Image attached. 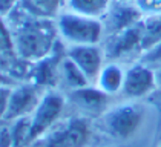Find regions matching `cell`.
Returning a JSON list of instances; mask_svg holds the SVG:
<instances>
[{
	"mask_svg": "<svg viewBox=\"0 0 161 147\" xmlns=\"http://www.w3.org/2000/svg\"><path fill=\"white\" fill-rule=\"evenodd\" d=\"M13 35L14 52L26 63L48 58L62 45L55 20L32 15L20 6L6 19Z\"/></svg>",
	"mask_w": 161,
	"mask_h": 147,
	"instance_id": "6da1fadb",
	"label": "cell"
},
{
	"mask_svg": "<svg viewBox=\"0 0 161 147\" xmlns=\"http://www.w3.org/2000/svg\"><path fill=\"white\" fill-rule=\"evenodd\" d=\"M94 136L91 118L80 113L66 115L29 147H87Z\"/></svg>",
	"mask_w": 161,
	"mask_h": 147,
	"instance_id": "7a4b0ae2",
	"label": "cell"
},
{
	"mask_svg": "<svg viewBox=\"0 0 161 147\" xmlns=\"http://www.w3.org/2000/svg\"><path fill=\"white\" fill-rule=\"evenodd\" d=\"M55 26L58 38L66 48L101 45L104 40V24L100 19H92L68 9H63L57 15Z\"/></svg>",
	"mask_w": 161,
	"mask_h": 147,
	"instance_id": "3957f363",
	"label": "cell"
},
{
	"mask_svg": "<svg viewBox=\"0 0 161 147\" xmlns=\"http://www.w3.org/2000/svg\"><path fill=\"white\" fill-rule=\"evenodd\" d=\"M147 112L140 101L126 100L112 104L109 110L100 118L101 127L114 139L127 141L134 138L143 127Z\"/></svg>",
	"mask_w": 161,
	"mask_h": 147,
	"instance_id": "277c9868",
	"label": "cell"
},
{
	"mask_svg": "<svg viewBox=\"0 0 161 147\" xmlns=\"http://www.w3.org/2000/svg\"><path fill=\"white\" fill-rule=\"evenodd\" d=\"M69 107L68 95L60 89H46L38 106L36 107L31 118L32 127V141L45 135L52 126L66 117V110Z\"/></svg>",
	"mask_w": 161,
	"mask_h": 147,
	"instance_id": "5b68a950",
	"label": "cell"
},
{
	"mask_svg": "<svg viewBox=\"0 0 161 147\" xmlns=\"http://www.w3.org/2000/svg\"><path fill=\"white\" fill-rule=\"evenodd\" d=\"M158 89L160 87L157 72L149 64L143 63L141 60H136L126 68L124 84L121 90V95L126 100L140 101L143 98L153 95L155 92H158Z\"/></svg>",
	"mask_w": 161,
	"mask_h": 147,
	"instance_id": "8992f818",
	"label": "cell"
},
{
	"mask_svg": "<svg viewBox=\"0 0 161 147\" xmlns=\"http://www.w3.org/2000/svg\"><path fill=\"white\" fill-rule=\"evenodd\" d=\"M101 46L106 52L108 61H118L123 64V60L130 58L134 55H138V60H140L143 55L140 22L126 28L123 31L106 35Z\"/></svg>",
	"mask_w": 161,
	"mask_h": 147,
	"instance_id": "52a82bcc",
	"label": "cell"
},
{
	"mask_svg": "<svg viewBox=\"0 0 161 147\" xmlns=\"http://www.w3.org/2000/svg\"><path fill=\"white\" fill-rule=\"evenodd\" d=\"M68 101L74 106L77 113L87 118H101L112 106V97L104 94L95 84H87L85 87L75 89L66 94Z\"/></svg>",
	"mask_w": 161,
	"mask_h": 147,
	"instance_id": "ba28073f",
	"label": "cell"
},
{
	"mask_svg": "<svg viewBox=\"0 0 161 147\" xmlns=\"http://www.w3.org/2000/svg\"><path fill=\"white\" fill-rule=\"evenodd\" d=\"M45 87L36 84L32 81H22L11 89L9 106L6 112L5 121L11 122L19 118H26L34 113L40 100L45 94Z\"/></svg>",
	"mask_w": 161,
	"mask_h": 147,
	"instance_id": "9c48e42d",
	"label": "cell"
},
{
	"mask_svg": "<svg viewBox=\"0 0 161 147\" xmlns=\"http://www.w3.org/2000/svg\"><path fill=\"white\" fill-rule=\"evenodd\" d=\"M66 55L78 66L91 84L97 83L100 72L106 64V52L101 45H85V46H68Z\"/></svg>",
	"mask_w": 161,
	"mask_h": 147,
	"instance_id": "30bf717a",
	"label": "cell"
},
{
	"mask_svg": "<svg viewBox=\"0 0 161 147\" xmlns=\"http://www.w3.org/2000/svg\"><path fill=\"white\" fill-rule=\"evenodd\" d=\"M141 19L143 15L136 9L134 3L114 0L111 9L101 19V22L104 24V37L115 34L118 31H123L126 28L138 23Z\"/></svg>",
	"mask_w": 161,
	"mask_h": 147,
	"instance_id": "8fae6325",
	"label": "cell"
},
{
	"mask_svg": "<svg viewBox=\"0 0 161 147\" xmlns=\"http://www.w3.org/2000/svg\"><path fill=\"white\" fill-rule=\"evenodd\" d=\"M124 75H126V68L118 61H106L100 72L95 86L100 87L104 94L109 97H117L121 95L124 84Z\"/></svg>",
	"mask_w": 161,
	"mask_h": 147,
	"instance_id": "7c38bea8",
	"label": "cell"
},
{
	"mask_svg": "<svg viewBox=\"0 0 161 147\" xmlns=\"http://www.w3.org/2000/svg\"><path fill=\"white\" fill-rule=\"evenodd\" d=\"M91 84L85 77V74L78 69V66L71 60L66 52L63 55L62 61H60V69H58V89L63 90L64 94L85 87V86Z\"/></svg>",
	"mask_w": 161,
	"mask_h": 147,
	"instance_id": "4fadbf2b",
	"label": "cell"
},
{
	"mask_svg": "<svg viewBox=\"0 0 161 147\" xmlns=\"http://www.w3.org/2000/svg\"><path fill=\"white\" fill-rule=\"evenodd\" d=\"M112 3L114 0H64V9L101 20L111 9Z\"/></svg>",
	"mask_w": 161,
	"mask_h": 147,
	"instance_id": "5bb4252c",
	"label": "cell"
},
{
	"mask_svg": "<svg viewBox=\"0 0 161 147\" xmlns=\"http://www.w3.org/2000/svg\"><path fill=\"white\" fill-rule=\"evenodd\" d=\"M140 29H141V49L143 54H146L158 43H161V14L144 15L140 20Z\"/></svg>",
	"mask_w": 161,
	"mask_h": 147,
	"instance_id": "9a60e30c",
	"label": "cell"
},
{
	"mask_svg": "<svg viewBox=\"0 0 161 147\" xmlns=\"http://www.w3.org/2000/svg\"><path fill=\"white\" fill-rule=\"evenodd\" d=\"M20 8L32 15L55 20L64 9V0H22Z\"/></svg>",
	"mask_w": 161,
	"mask_h": 147,
	"instance_id": "2e32d148",
	"label": "cell"
},
{
	"mask_svg": "<svg viewBox=\"0 0 161 147\" xmlns=\"http://www.w3.org/2000/svg\"><path fill=\"white\" fill-rule=\"evenodd\" d=\"M11 126V135H13L14 147H29L32 143V127H31V118H19L9 122Z\"/></svg>",
	"mask_w": 161,
	"mask_h": 147,
	"instance_id": "e0dca14e",
	"label": "cell"
},
{
	"mask_svg": "<svg viewBox=\"0 0 161 147\" xmlns=\"http://www.w3.org/2000/svg\"><path fill=\"white\" fill-rule=\"evenodd\" d=\"M8 52H14L13 35H11V29L6 19L0 17V55L8 54Z\"/></svg>",
	"mask_w": 161,
	"mask_h": 147,
	"instance_id": "ac0fdd59",
	"label": "cell"
},
{
	"mask_svg": "<svg viewBox=\"0 0 161 147\" xmlns=\"http://www.w3.org/2000/svg\"><path fill=\"white\" fill-rule=\"evenodd\" d=\"M134 5L141 15H157L161 14V0H135Z\"/></svg>",
	"mask_w": 161,
	"mask_h": 147,
	"instance_id": "d6986e66",
	"label": "cell"
},
{
	"mask_svg": "<svg viewBox=\"0 0 161 147\" xmlns=\"http://www.w3.org/2000/svg\"><path fill=\"white\" fill-rule=\"evenodd\" d=\"M140 60L143 63H146V64H149L153 69H157L158 66H161V43H158L155 48L150 49L149 52L143 54Z\"/></svg>",
	"mask_w": 161,
	"mask_h": 147,
	"instance_id": "ffe728a7",
	"label": "cell"
},
{
	"mask_svg": "<svg viewBox=\"0 0 161 147\" xmlns=\"http://www.w3.org/2000/svg\"><path fill=\"white\" fill-rule=\"evenodd\" d=\"M11 89L9 86H0V122L5 121L6 112L9 106V97H11Z\"/></svg>",
	"mask_w": 161,
	"mask_h": 147,
	"instance_id": "44dd1931",
	"label": "cell"
},
{
	"mask_svg": "<svg viewBox=\"0 0 161 147\" xmlns=\"http://www.w3.org/2000/svg\"><path fill=\"white\" fill-rule=\"evenodd\" d=\"M0 147H14L13 135H11V126L9 122H0Z\"/></svg>",
	"mask_w": 161,
	"mask_h": 147,
	"instance_id": "7402d4cb",
	"label": "cell"
},
{
	"mask_svg": "<svg viewBox=\"0 0 161 147\" xmlns=\"http://www.w3.org/2000/svg\"><path fill=\"white\" fill-rule=\"evenodd\" d=\"M22 0H0V17L8 19L19 6Z\"/></svg>",
	"mask_w": 161,
	"mask_h": 147,
	"instance_id": "603a6c76",
	"label": "cell"
},
{
	"mask_svg": "<svg viewBox=\"0 0 161 147\" xmlns=\"http://www.w3.org/2000/svg\"><path fill=\"white\" fill-rule=\"evenodd\" d=\"M15 84H19V81L14 80L9 74L3 72V71L0 69V86H9V87H14Z\"/></svg>",
	"mask_w": 161,
	"mask_h": 147,
	"instance_id": "cb8c5ba5",
	"label": "cell"
},
{
	"mask_svg": "<svg viewBox=\"0 0 161 147\" xmlns=\"http://www.w3.org/2000/svg\"><path fill=\"white\" fill-rule=\"evenodd\" d=\"M155 72H157V80H158V90H161V66H158L157 69H155Z\"/></svg>",
	"mask_w": 161,
	"mask_h": 147,
	"instance_id": "d4e9b609",
	"label": "cell"
},
{
	"mask_svg": "<svg viewBox=\"0 0 161 147\" xmlns=\"http://www.w3.org/2000/svg\"><path fill=\"white\" fill-rule=\"evenodd\" d=\"M118 2H130V3H134L135 0H118Z\"/></svg>",
	"mask_w": 161,
	"mask_h": 147,
	"instance_id": "484cf974",
	"label": "cell"
},
{
	"mask_svg": "<svg viewBox=\"0 0 161 147\" xmlns=\"http://www.w3.org/2000/svg\"><path fill=\"white\" fill-rule=\"evenodd\" d=\"M158 147H161V141H160V144H158Z\"/></svg>",
	"mask_w": 161,
	"mask_h": 147,
	"instance_id": "4316f807",
	"label": "cell"
},
{
	"mask_svg": "<svg viewBox=\"0 0 161 147\" xmlns=\"http://www.w3.org/2000/svg\"><path fill=\"white\" fill-rule=\"evenodd\" d=\"M160 94H161V90H160Z\"/></svg>",
	"mask_w": 161,
	"mask_h": 147,
	"instance_id": "83f0119b",
	"label": "cell"
}]
</instances>
